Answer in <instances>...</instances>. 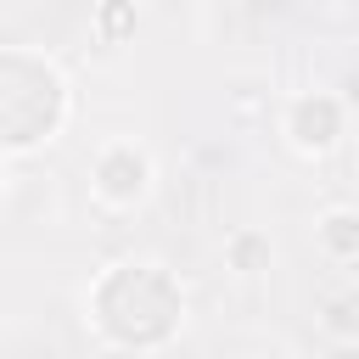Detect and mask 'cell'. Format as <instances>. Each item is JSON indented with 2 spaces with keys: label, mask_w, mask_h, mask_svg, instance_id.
Returning a JSON list of instances; mask_svg holds the SVG:
<instances>
[{
  "label": "cell",
  "mask_w": 359,
  "mask_h": 359,
  "mask_svg": "<svg viewBox=\"0 0 359 359\" xmlns=\"http://www.w3.org/2000/svg\"><path fill=\"white\" fill-rule=\"evenodd\" d=\"M325 236H331V241H342V247H348V241H353V236H359V219H353V213H331V219H325Z\"/></svg>",
  "instance_id": "1"
}]
</instances>
